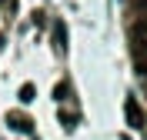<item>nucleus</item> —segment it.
Returning a JSON list of instances; mask_svg holds the SVG:
<instances>
[{
    "label": "nucleus",
    "mask_w": 147,
    "mask_h": 140,
    "mask_svg": "<svg viewBox=\"0 0 147 140\" xmlns=\"http://www.w3.org/2000/svg\"><path fill=\"white\" fill-rule=\"evenodd\" d=\"M134 67L137 74H147V40H134Z\"/></svg>",
    "instance_id": "7ed1b4c3"
},
{
    "label": "nucleus",
    "mask_w": 147,
    "mask_h": 140,
    "mask_svg": "<svg viewBox=\"0 0 147 140\" xmlns=\"http://www.w3.org/2000/svg\"><path fill=\"white\" fill-rule=\"evenodd\" d=\"M3 3H13V0H3Z\"/></svg>",
    "instance_id": "1a4fd4ad"
},
{
    "label": "nucleus",
    "mask_w": 147,
    "mask_h": 140,
    "mask_svg": "<svg viewBox=\"0 0 147 140\" xmlns=\"http://www.w3.org/2000/svg\"><path fill=\"white\" fill-rule=\"evenodd\" d=\"M54 47H57V54H67V23L64 20H54Z\"/></svg>",
    "instance_id": "20e7f679"
},
{
    "label": "nucleus",
    "mask_w": 147,
    "mask_h": 140,
    "mask_svg": "<svg viewBox=\"0 0 147 140\" xmlns=\"http://www.w3.org/2000/svg\"><path fill=\"white\" fill-rule=\"evenodd\" d=\"M7 127L17 130V133H34V117H27V113H20V110H10L7 113Z\"/></svg>",
    "instance_id": "f257e3e1"
},
{
    "label": "nucleus",
    "mask_w": 147,
    "mask_h": 140,
    "mask_svg": "<svg viewBox=\"0 0 147 140\" xmlns=\"http://www.w3.org/2000/svg\"><path fill=\"white\" fill-rule=\"evenodd\" d=\"M130 33H134V40H147V13H140V17L134 20Z\"/></svg>",
    "instance_id": "39448f33"
},
{
    "label": "nucleus",
    "mask_w": 147,
    "mask_h": 140,
    "mask_svg": "<svg viewBox=\"0 0 147 140\" xmlns=\"http://www.w3.org/2000/svg\"><path fill=\"white\" fill-rule=\"evenodd\" d=\"M60 123H64V130H74V127H77V117H74V113H60Z\"/></svg>",
    "instance_id": "0eeeda50"
},
{
    "label": "nucleus",
    "mask_w": 147,
    "mask_h": 140,
    "mask_svg": "<svg viewBox=\"0 0 147 140\" xmlns=\"http://www.w3.org/2000/svg\"><path fill=\"white\" fill-rule=\"evenodd\" d=\"M124 117H127V123L134 127V130H140V127H144V110H140V103L134 100V97H127V100H124Z\"/></svg>",
    "instance_id": "f03ea898"
},
{
    "label": "nucleus",
    "mask_w": 147,
    "mask_h": 140,
    "mask_svg": "<svg viewBox=\"0 0 147 140\" xmlns=\"http://www.w3.org/2000/svg\"><path fill=\"white\" fill-rule=\"evenodd\" d=\"M17 97H20V103H34V100H37V87H34V84H24Z\"/></svg>",
    "instance_id": "423d86ee"
},
{
    "label": "nucleus",
    "mask_w": 147,
    "mask_h": 140,
    "mask_svg": "<svg viewBox=\"0 0 147 140\" xmlns=\"http://www.w3.org/2000/svg\"><path fill=\"white\" fill-rule=\"evenodd\" d=\"M67 90H70V87H67L64 80H60V84L54 87V97H57V100H67Z\"/></svg>",
    "instance_id": "6e6552de"
}]
</instances>
